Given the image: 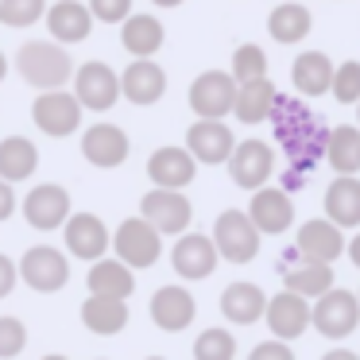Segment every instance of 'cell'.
Wrapping results in <instances>:
<instances>
[{"label":"cell","instance_id":"cell-35","mask_svg":"<svg viewBox=\"0 0 360 360\" xmlns=\"http://www.w3.org/2000/svg\"><path fill=\"white\" fill-rule=\"evenodd\" d=\"M233 78L240 82V86L267 78V55H264V47H256V43H240V47L233 51Z\"/></svg>","mask_w":360,"mask_h":360},{"label":"cell","instance_id":"cell-46","mask_svg":"<svg viewBox=\"0 0 360 360\" xmlns=\"http://www.w3.org/2000/svg\"><path fill=\"white\" fill-rule=\"evenodd\" d=\"M155 4H159V8H179L182 0H155Z\"/></svg>","mask_w":360,"mask_h":360},{"label":"cell","instance_id":"cell-42","mask_svg":"<svg viewBox=\"0 0 360 360\" xmlns=\"http://www.w3.org/2000/svg\"><path fill=\"white\" fill-rule=\"evenodd\" d=\"M16 279H20V264H12L8 256H0V298H8V295H12Z\"/></svg>","mask_w":360,"mask_h":360},{"label":"cell","instance_id":"cell-16","mask_svg":"<svg viewBox=\"0 0 360 360\" xmlns=\"http://www.w3.org/2000/svg\"><path fill=\"white\" fill-rule=\"evenodd\" d=\"M267 329L275 333V341H295L306 329L314 326V306L310 298L295 295V290H279V295L267 302Z\"/></svg>","mask_w":360,"mask_h":360},{"label":"cell","instance_id":"cell-34","mask_svg":"<svg viewBox=\"0 0 360 360\" xmlns=\"http://www.w3.org/2000/svg\"><path fill=\"white\" fill-rule=\"evenodd\" d=\"M326 163L333 167L337 174H356V171H360V128L337 124L333 132H329Z\"/></svg>","mask_w":360,"mask_h":360},{"label":"cell","instance_id":"cell-18","mask_svg":"<svg viewBox=\"0 0 360 360\" xmlns=\"http://www.w3.org/2000/svg\"><path fill=\"white\" fill-rule=\"evenodd\" d=\"M217 259H221V252H217V244H213V236H202V233H182L179 240H174V252H171V267L186 283L210 279Z\"/></svg>","mask_w":360,"mask_h":360},{"label":"cell","instance_id":"cell-6","mask_svg":"<svg viewBox=\"0 0 360 360\" xmlns=\"http://www.w3.org/2000/svg\"><path fill=\"white\" fill-rule=\"evenodd\" d=\"M20 279L32 290H39V295H55V290H63L66 279H70V259H66V252H58L55 244H35V248H27L24 259H20Z\"/></svg>","mask_w":360,"mask_h":360},{"label":"cell","instance_id":"cell-10","mask_svg":"<svg viewBox=\"0 0 360 360\" xmlns=\"http://www.w3.org/2000/svg\"><path fill=\"white\" fill-rule=\"evenodd\" d=\"M356 326H360V295H352V290L333 287L329 295H321L318 302H314V329H318L321 337L341 341V337H349Z\"/></svg>","mask_w":360,"mask_h":360},{"label":"cell","instance_id":"cell-30","mask_svg":"<svg viewBox=\"0 0 360 360\" xmlns=\"http://www.w3.org/2000/svg\"><path fill=\"white\" fill-rule=\"evenodd\" d=\"M82 326L97 337H117L120 329L128 326V306L120 298H101V295H89L82 302Z\"/></svg>","mask_w":360,"mask_h":360},{"label":"cell","instance_id":"cell-20","mask_svg":"<svg viewBox=\"0 0 360 360\" xmlns=\"http://www.w3.org/2000/svg\"><path fill=\"white\" fill-rule=\"evenodd\" d=\"M198 174V159L186 148H155L148 159V179L159 190H182Z\"/></svg>","mask_w":360,"mask_h":360},{"label":"cell","instance_id":"cell-24","mask_svg":"<svg viewBox=\"0 0 360 360\" xmlns=\"http://www.w3.org/2000/svg\"><path fill=\"white\" fill-rule=\"evenodd\" d=\"M120 86L132 105H155L167 94V74L155 58H132V66L120 74Z\"/></svg>","mask_w":360,"mask_h":360},{"label":"cell","instance_id":"cell-40","mask_svg":"<svg viewBox=\"0 0 360 360\" xmlns=\"http://www.w3.org/2000/svg\"><path fill=\"white\" fill-rule=\"evenodd\" d=\"M89 12H94V20H105V24H124L132 16V0H89Z\"/></svg>","mask_w":360,"mask_h":360},{"label":"cell","instance_id":"cell-51","mask_svg":"<svg viewBox=\"0 0 360 360\" xmlns=\"http://www.w3.org/2000/svg\"><path fill=\"white\" fill-rule=\"evenodd\" d=\"M356 295H360V290H356Z\"/></svg>","mask_w":360,"mask_h":360},{"label":"cell","instance_id":"cell-4","mask_svg":"<svg viewBox=\"0 0 360 360\" xmlns=\"http://www.w3.org/2000/svg\"><path fill=\"white\" fill-rule=\"evenodd\" d=\"M112 248H117V259H124L132 271H143L163 256V233L148 217H124L112 233Z\"/></svg>","mask_w":360,"mask_h":360},{"label":"cell","instance_id":"cell-48","mask_svg":"<svg viewBox=\"0 0 360 360\" xmlns=\"http://www.w3.org/2000/svg\"><path fill=\"white\" fill-rule=\"evenodd\" d=\"M43 360H66V356H58V352H51V356H43Z\"/></svg>","mask_w":360,"mask_h":360},{"label":"cell","instance_id":"cell-17","mask_svg":"<svg viewBox=\"0 0 360 360\" xmlns=\"http://www.w3.org/2000/svg\"><path fill=\"white\" fill-rule=\"evenodd\" d=\"M128 151H132V143H128V132L120 124L97 120V124H89L86 132H82V155L94 167H101V171L120 167L128 159Z\"/></svg>","mask_w":360,"mask_h":360},{"label":"cell","instance_id":"cell-14","mask_svg":"<svg viewBox=\"0 0 360 360\" xmlns=\"http://www.w3.org/2000/svg\"><path fill=\"white\" fill-rule=\"evenodd\" d=\"M295 248H298V256L310 259V264H329L333 267V259L345 256L349 244H345V233L329 217H314V221H302V225H298Z\"/></svg>","mask_w":360,"mask_h":360},{"label":"cell","instance_id":"cell-1","mask_svg":"<svg viewBox=\"0 0 360 360\" xmlns=\"http://www.w3.org/2000/svg\"><path fill=\"white\" fill-rule=\"evenodd\" d=\"M271 120H275V132H279L290 163H295V171H310V167L329 151V132H333V128H321L302 101L279 97Z\"/></svg>","mask_w":360,"mask_h":360},{"label":"cell","instance_id":"cell-36","mask_svg":"<svg viewBox=\"0 0 360 360\" xmlns=\"http://www.w3.org/2000/svg\"><path fill=\"white\" fill-rule=\"evenodd\" d=\"M236 356V337L229 329H205L194 341V360H233Z\"/></svg>","mask_w":360,"mask_h":360},{"label":"cell","instance_id":"cell-38","mask_svg":"<svg viewBox=\"0 0 360 360\" xmlns=\"http://www.w3.org/2000/svg\"><path fill=\"white\" fill-rule=\"evenodd\" d=\"M333 97H337L341 105H360V63H356V58H349V63L337 66Z\"/></svg>","mask_w":360,"mask_h":360},{"label":"cell","instance_id":"cell-21","mask_svg":"<svg viewBox=\"0 0 360 360\" xmlns=\"http://www.w3.org/2000/svg\"><path fill=\"white\" fill-rule=\"evenodd\" d=\"M194 314H198V306H194V295H190L186 287H159L155 295H151V321H155L159 329H167V333L190 329Z\"/></svg>","mask_w":360,"mask_h":360},{"label":"cell","instance_id":"cell-49","mask_svg":"<svg viewBox=\"0 0 360 360\" xmlns=\"http://www.w3.org/2000/svg\"><path fill=\"white\" fill-rule=\"evenodd\" d=\"M148 360H163V356H148Z\"/></svg>","mask_w":360,"mask_h":360},{"label":"cell","instance_id":"cell-8","mask_svg":"<svg viewBox=\"0 0 360 360\" xmlns=\"http://www.w3.org/2000/svg\"><path fill=\"white\" fill-rule=\"evenodd\" d=\"M82 109L86 105L78 101V94H66V89H51V94H39L32 105V120L39 124L43 136H74L82 124Z\"/></svg>","mask_w":360,"mask_h":360},{"label":"cell","instance_id":"cell-41","mask_svg":"<svg viewBox=\"0 0 360 360\" xmlns=\"http://www.w3.org/2000/svg\"><path fill=\"white\" fill-rule=\"evenodd\" d=\"M248 360H295V352L287 349V341H264V345H256V349L248 352Z\"/></svg>","mask_w":360,"mask_h":360},{"label":"cell","instance_id":"cell-44","mask_svg":"<svg viewBox=\"0 0 360 360\" xmlns=\"http://www.w3.org/2000/svg\"><path fill=\"white\" fill-rule=\"evenodd\" d=\"M321 360H360V356H356V352H352V349H329V352H326V356H321Z\"/></svg>","mask_w":360,"mask_h":360},{"label":"cell","instance_id":"cell-31","mask_svg":"<svg viewBox=\"0 0 360 360\" xmlns=\"http://www.w3.org/2000/svg\"><path fill=\"white\" fill-rule=\"evenodd\" d=\"M275 105H279V89L271 86V78H259V82L240 86L233 112H236V120H244V124H259V120L275 117Z\"/></svg>","mask_w":360,"mask_h":360},{"label":"cell","instance_id":"cell-19","mask_svg":"<svg viewBox=\"0 0 360 360\" xmlns=\"http://www.w3.org/2000/svg\"><path fill=\"white\" fill-rule=\"evenodd\" d=\"M248 217L256 221V229L264 236H279V233H287L290 221H295V202H290L287 190L264 186V190H256V194H252Z\"/></svg>","mask_w":360,"mask_h":360},{"label":"cell","instance_id":"cell-2","mask_svg":"<svg viewBox=\"0 0 360 360\" xmlns=\"http://www.w3.org/2000/svg\"><path fill=\"white\" fill-rule=\"evenodd\" d=\"M16 70L27 86H35L39 94H51V89H63L66 82L74 78V63L66 55L63 43L55 39H32L16 51Z\"/></svg>","mask_w":360,"mask_h":360},{"label":"cell","instance_id":"cell-33","mask_svg":"<svg viewBox=\"0 0 360 360\" xmlns=\"http://www.w3.org/2000/svg\"><path fill=\"white\" fill-rule=\"evenodd\" d=\"M283 290H295V295H302V298L329 295V290H333V267L302 259V264H295V267L283 271Z\"/></svg>","mask_w":360,"mask_h":360},{"label":"cell","instance_id":"cell-37","mask_svg":"<svg viewBox=\"0 0 360 360\" xmlns=\"http://www.w3.org/2000/svg\"><path fill=\"white\" fill-rule=\"evenodd\" d=\"M47 16V0H0V24L4 27H32Z\"/></svg>","mask_w":360,"mask_h":360},{"label":"cell","instance_id":"cell-26","mask_svg":"<svg viewBox=\"0 0 360 360\" xmlns=\"http://www.w3.org/2000/svg\"><path fill=\"white\" fill-rule=\"evenodd\" d=\"M86 287H89V295L120 298V302H124V298L136 290V275H132V267H128L124 259H109V256H105V259H97V264H89Z\"/></svg>","mask_w":360,"mask_h":360},{"label":"cell","instance_id":"cell-23","mask_svg":"<svg viewBox=\"0 0 360 360\" xmlns=\"http://www.w3.org/2000/svg\"><path fill=\"white\" fill-rule=\"evenodd\" d=\"M47 32L55 43H82L94 32V12L82 0H55L47 8Z\"/></svg>","mask_w":360,"mask_h":360},{"label":"cell","instance_id":"cell-12","mask_svg":"<svg viewBox=\"0 0 360 360\" xmlns=\"http://www.w3.org/2000/svg\"><path fill=\"white\" fill-rule=\"evenodd\" d=\"M229 174H233V182L240 190H264L267 179L275 174V151L271 143L264 140H240L233 151V159H229Z\"/></svg>","mask_w":360,"mask_h":360},{"label":"cell","instance_id":"cell-27","mask_svg":"<svg viewBox=\"0 0 360 360\" xmlns=\"http://www.w3.org/2000/svg\"><path fill=\"white\" fill-rule=\"evenodd\" d=\"M267 302L271 298L256 287V283H229L221 290V314H225L233 326H252L259 321V314H267Z\"/></svg>","mask_w":360,"mask_h":360},{"label":"cell","instance_id":"cell-22","mask_svg":"<svg viewBox=\"0 0 360 360\" xmlns=\"http://www.w3.org/2000/svg\"><path fill=\"white\" fill-rule=\"evenodd\" d=\"M333 78H337V66L326 51H302L290 66V82L302 97H321V94H333Z\"/></svg>","mask_w":360,"mask_h":360},{"label":"cell","instance_id":"cell-29","mask_svg":"<svg viewBox=\"0 0 360 360\" xmlns=\"http://www.w3.org/2000/svg\"><path fill=\"white\" fill-rule=\"evenodd\" d=\"M314 20H310V8L306 4H298V0H279L271 8V16H267V32H271L275 43H302L306 35H310Z\"/></svg>","mask_w":360,"mask_h":360},{"label":"cell","instance_id":"cell-39","mask_svg":"<svg viewBox=\"0 0 360 360\" xmlns=\"http://www.w3.org/2000/svg\"><path fill=\"white\" fill-rule=\"evenodd\" d=\"M27 345V329L20 318H0V360H12L20 356Z\"/></svg>","mask_w":360,"mask_h":360},{"label":"cell","instance_id":"cell-32","mask_svg":"<svg viewBox=\"0 0 360 360\" xmlns=\"http://www.w3.org/2000/svg\"><path fill=\"white\" fill-rule=\"evenodd\" d=\"M35 167H39V148L27 136H4L0 140V179L8 182L32 179Z\"/></svg>","mask_w":360,"mask_h":360},{"label":"cell","instance_id":"cell-3","mask_svg":"<svg viewBox=\"0 0 360 360\" xmlns=\"http://www.w3.org/2000/svg\"><path fill=\"white\" fill-rule=\"evenodd\" d=\"M236 94H240V82L229 70H205L190 82V109L198 120H221L236 109Z\"/></svg>","mask_w":360,"mask_h":360},{"label":"cell","instance_id":"cell-9","mask_svg":"<svg viewBox=\"0 0 360 360\" xmlns=\"http://www.w3.org/2000/svg\"><path fill=\"white\" fill-rule=\"evenodd\" d=\"M74 94H78V101L86 105V109L94 112H105L117 105V97L124 94V86H120V74L112 70L109 63H82L78 74H74Z\"/></svg>","mask_w":360,"mask_h":360},{"label":"cell","instance_id":"cell-47","mask_svg":"<svg viewBox=\"0 0 360 360\" xmlns=\"http://www.w3.org/2000/svg\"><path fill=\"white\" fill-rule=\"evenodd\" d=\"M8 74V58H4V51H0V78Z\"/></svg>","mask_w":360,"mask_h":360},{"label":"cell","instance_id":"cell-50","mask_svg":"<svg viewBox=\"0 0 360 360\" xmlns=\"http://www.w3.org/2000/svg\"><path fill=\"white\" fill-rule=\"evenodd\" d=\"M356 117H360V105H356Z\"/></svg>","mask_w":360,"mask_h":360},{"label":"cell","instance_id":"cell-43","mask_svg":"<svg viewBox=\"0 0 360 360\" xmlns=\"http://www.w3.org/2000/svg\"><path fill=\"white\" fill-rule=\"evenodd\" d=\"M12 210H16V194H12V182L0 179V221H8Z\"/></svg>","mask_w":360,"mask_h":360},{"label":"cell","instance_id":"cell-15","mask_svg":"<svg viewBox=\"0 0 360 360\" xmlns=\"http://www.w3.org/2000/svg\"><path fill=\"white\" fill-rule=\"evenodd\" d=\"M63 240L74 259H89V264L105 259V252L112 248V233L105 229V221L97 213H74L63 229Z\"/></svg>","mask_w":360,"mask_h":360},{"label":"cell","instance_id":"cell-11","mask_svg":"<svg viewBox=\"0 0 360 360\" xmlns=\"http://www.w3.org/2000/svg\"><path fill=\"white\" fill-rule=\"evenodd\" d=\"M24 217H27V225L39 229V233H55V229H66V221L74 217L66 186H58V182H43V186H32V194L24 198Z\"/></svg>","mask_w":360,"mask_h":360},{"label":"cell","instance_id":"cell-25","mask_svg":"<svg viewBox=\"0 0 360 360\" xmlns=\"http://www.w3.org/2000/svg\"><path fill=\"white\" fill-rule=\"evenodd\" d=\"M326 217L337 229L360 225V179L356 174H337L326 186Z\"/></svg>","mask_w":360,"mask_h":360},{"label":"cell","instance_id":"cell-45","mask_svg":"<svg viewBox=\"0 0 360 360\" xmlns=\"http://www.w3.org/2000/svg\"><path fill=\"white\" fill-rule=\"evenodd\" d=\"M349 259H352V264L360 267V233L352 236V244H349Z\"/></svg>","mask_w":360,"mask_h":360},{"label":"cell","instance_id":"cell-7","mask_svg":"<svg viewBox=\"0 0 360 360\" xmlns=\"http://www.w3.org/2000/svg\"><path fill=\"white\" fill-rule=\"evenodd\" d=\"M140 217H148L151 225L163 236H182L194 221V205L182 190H159L151 186L148 194L140 198Z\"/></svg>","mask_w":360,"mask_h":360},{"label":"cell","instance_id":"cell-28","mask_svg":"<svg viewBox=\"0 0 360 360\" xmlns=\"http://www.w3.org/2000/svg\"><path fill=\"white\" fill-rule=\"evenodd\" d=\"M120 43L132 58H151L159 47L167 43V27L159 24L155 16H143V12H132V16L120 24Z\"/></svg>","mask_w":360,"mask_h":360},{"label":"cell","instance_id":"cell-13","mask_svg":"<svg viewBox=\"0 0 360 360\" xmlns=\"http://www.w3.org/2000/svg\"><path fill=\"white\" fill-rule=\"evenodd\" d=\"M186 151L205 167H217V163H229L236 151V136L225 120H194L186 128Z\"/></svg>","mask_w":360,"mask_h":360},{"label":"cell","instance_id":"cell-5","mask_svg":"<svg viewBox=\"0 0 360 360\" xmlns=\"http://www.w3.org/2000/svg\"><path fill=\"white\" fill-rule=\"evenodd\" d=\"M259 229L244 210H225L213 225V244H217L221 259L229 264H252L259 256Z\"/></svg>","mask_w":360,"mask_h":360}]
</instances>
